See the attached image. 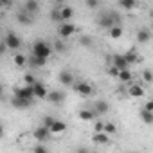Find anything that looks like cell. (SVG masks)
I'll return each mask as SVG.
<instances>
[{
	"instance_id": "obj_29",
	"label": "cell",
	"mask_w": 153,
	"mask_h": 153,
	"mask_svg": "<svg viewBox=\"0 0 153 153\" xmlns=\"http://www.w3.org/2000/svg\"><path fill=\"white\" fill-rule=\"evenodd\" d=\"M16 18H18V22H20V24H24V25H29V24L33 22V20H31V16H29L27 13H20Z\"/></svg>"
},
{
	"instance_id": "obj_28",
	"label": "cell",
	"mask_w": 153,
	"mask_h": 153,
	"mask_svg": "<svg viewBox=\"0 0 153 153\" xmlns=\"http://www.w3.org/2000/svg\"><path fill=\"white\" fill-rule=\"evenodd\" d=\"M24 83H25L27 87H34L38 81H36V78H34L33 74H25V76H24Z\"/></svg>"
},
{
	"instance_id": "obj_31",
	"label": "cell",
	"mask_w": 153,
	"mask_h": 153,
	"mask_svg": "<svg viewBox=\"0 0 153 153\" xmlns=\"http://www.w3.org/2000/svg\"><path fill=\"white\" fill-rule=\"evenodd\" d=\"M115 131H117V126H115L114 123H106V126H105V133H106V135H115Z\"/></svg>"
},
{
	"instance_id": "obj_11",
	"label": "cell",
	"mask_w": 153,
	"mask_h": 153,
	"mask_svg": "<svg viewBox=\"0 0 153 153\" xmlns=\"http://www.w3.org/2000/svg\"><path fill=\"white\" fill-rule=\"evenodd\" d=\"M47 101H49L51 105H61V103L65 101V94H63V92H58V90H52V92H49Z\"/></svg>"
},
{
	"instance_id": "obj_41",
	"label": "cell",
	"mask_w": 153,
	"mask_h": 153,
	"mask_svg": "<svg viewBox=\"0 0 153 153\" xmlns=\"http://www.w3.org/2000/svg\"><path fill=\"white\" fill-rule=\"evenodd\" d=\"M76 153H90V151H88V149H87V148H79V149H78V151H76Z\"/></svg>"
},
{
	"instance_id": "obj_15",
	"label": "cell",
	"mask_w": 153,
	"mask_h": 153,
	"mask_svg": "<svg viewBox=\"0 0 153 153\" xmlns=\"http://www.w3.org/2000/svg\"><path fill=\"white\" fill-rule=\"evenodd\" d=\"M151 40V33L148 29H139L137 31V42L139 43H148Z\"/></svg>"
},
{
	"instance_id": "obj_21",
	"label": "cell",
	"mask_w": 153,
	"mask_h": 153,
	"mask_svg": "<svg viewBox=\"0 0 153 153\" xmlns=\"http://www.w3.org/2000/svg\"><path fill=\"white\" fill-rule=\"evenodd\" d=\"M140 119L144 124H153V112H148V110H140Z\"/></svg>"
},
{
	"instance_id": "obj_23",
	"label": "cell",
	"mask_w": 153,
	"mask_h": 153,
	"mask_svg": "<svg viewBox=\"0 0 153 153\" xmlns=\"http://www.w3.org/2000/svg\"><path fill=\"white\" fill-rule=\"evenodd\" d=\"M131 78H133L131 72L126 68V70H121V74H119V78H117V79H119L121 83H130V81H131Z\"/></svg>"
},
{
	"instance_id": "obj_18",
	"label": "cell",
	"mask_w": 153,
	"mask_h": 153,
	"mask_svg": "<svg viewBox=\"0 0 153 153\" xmlns=\"http://www.w3.org/2000/svg\"><path fill=\"white\" fill-rule=\"evenodd\" d=\"M31 105H33L31 101L20 99V97H13V106H15V108H18V110H25V108H29Z\"/></svg>"
},
{
	"instance_id": "obj_1",
	"label": "cell",
	"mask_w": 153,
	"mask_h": 153,
	"mask_svg": "<svg viewBox=\"0 0 153 153\" xmlns=\"http://www.w3.org/2000/svg\"><path fill=\"white\" fill-rule=\"evenodd\" d=\"M51 54H52V47L45 40H36L33 43V56H36L40 59H49Z\"/></svg>"
},
{
	"instance_id": "obj_30",
	"label": "cell",
	"mask_w": 153,
	"mask_h": 153,
	"mask_svg": "<svg viewBox=\"0 0 153 153\" xmlns=\"http://www.w3.org/2000/svg\"><path fill=\"white\" fill-rule=\"evenodd\" d=\"M51 20H52V22H58V24H63V22H61V13H59V9H52V11H51Z\"/></svg>"
},
{
	"instance_id": "obj_40",
	"label": "cell",
	"mask_w": 153,
	"mask_h": 153,
	"mask_svg": "<svg viewBox=\"0 0 153 153\" xmlns=\"http://www.w3.org/2000/svg\"><path fill=\"white\" fill-rule=\"evenodd\" d=\"M99 4L96 2V0H87V7H90V9H96Z\"/></svg>"
},
{
	"instance_id": "obj_27",
	"label": "cell",
	"mask_w": 153,
	"mask_h": 153,
	"mask_svg": "<svg viewBox=\"0 0 153 153\" xmlns=\"http://www.w3.org/2000/svg\"><path fill=\"white\" fill-rule=\"evenodd\" d=\"M45 63H47V59H40L36 56L29 58V65H33V67H45Z\"/></svg>"
},
{
	"instance_id": "obj_20",
	"label": "cell",
	"mask_w": 153,
	"mask_h": 153,
	"mask_svg": "<svg viewBox=\"0 0 153 153\" xmlns=\"http://www.w3.org/2000/svg\"><path fill=\"white\" fill-rule=\"evenodd\" d=\"M92 140L96 144H110V135H106V133H94Z\"/></svg>"
},
{
	"instance_id": "obj_42",
	"label": "cell",
	"mask_w": 153,
	"mask_h": 153,
	"mask_svg": "<svg viewBox=\"0 0 153 153\" xmlns=\"http://www.w3.org/2000/svg\"><path fill=\"white\" fill-rule=\"evenodd\" d=\"M151 31H153V22H151Z\"/></svg>"
},
{
	"instance_id": "obj_2",
	"label": "cell",
	"mask_w": 153,
	"mask_h": 153,
	"mask_svg": "<svg viewBox=\"0 0 153 153\" xmlns=\"http://www.w3.org/2000/svg\"><path fill=\"white\" fill-rule=\"evenodd\" d=\"M13 97H20V99H25V101L33 103V99H36L34 97V87H27V85L18 87V88H15V96Z\"/></svg>"
},
{
	"instance_id": "obj_25",
	"label": "cell",
	"mask_w": 153,
	"mask_h": 153,
	"mask_svg": "<svg viewBox=\"0 0 153 153\" xmlns=\"http://www.w3.org/2000/svg\"><path fill=\"white\" fill-rule=\"evenodd\" d=\"M119 6L123 7V9H126V11H131L137 4H135V0H121L119 2Z\"/></svg>"
},
{
	"instance_id": "obj_8",
	"label": "cell",
	"mask_w": 153,
	"mask_h": 153,
	"mask_svg": "<svg viewBox=\"0 0 153 153\" xmlns=\"http://www.w3.org/2000/svg\"><path fill=\"white\" fill-rule=\"evenodd\" d=\"M58 79H59V83H61L63 87H70V85L76 83V81H74V76H72L70 70H61V72L58 74Z\"/></svg>"
},
{
	"instance_id": "obj_35",
	"label": "cell",
	"mask_w": 153,
	"mask_h": 153,
	"mask_svg": "<svg viewBox=\"0 0 153 153\" xmlns=\"http://www.w3.org/2000/svg\"><path fill=\"white\" fill-rule=\"evenodd\" d=\"M142 79H144L146 83H151V81H153V72H151V70H144V72H142Z\"/></svg>"
},
{
	"instance_id": "obj_22",
	"label": "cell",
	"mask_w": 153,
	"mask_h": 153,
	"mask_svg": "<svg viewBox=\"0 0 153 153\" xmlns=\"http://www.w3.org/2000/svg\"><path fill=\"white\" fill-rule=\"evenodd\" d=\"M13 61H15V65H16V67H24L25 63H29V58L18 52V54H15V58H13Z\"/></svg>"
},
{
	"instance_id": "obj_16",
	"label": "cell",
	"mask_w": 153,
	"mask_h": 153,
	"mask_svg": "<svg viewBox=\"0 0 153 153\" xmlns=\"http://www.w3.org/2000/svg\"><path fill=\"white\" fill-rule=\"evenodd\" d=\"M96 112L94 110H87V108H83V110H79L78 112V117L81 119V121H92V119H96Z\"/></svg>"
},
{
	"instance_id": "obj_9",
	"label": "cell",
	"mask_w": 153,
	"mask_h": 153,
	"mask_svg": "<svg viewBox=\"0 0 153 153\" xmlns=\"http://www.w3.org/2000/svg\"><path fill=\"white\" fill-rule=\"evenodd\" d=\"M112 65L117 67L119 70H126V68H128V61H126L124 54H115V56H112Z\"/></svg>"
},
{
	"instance_id": "obj_32",
	"label": "cell",
	"mask_w": 153,
	"mask_h": 153,
	"mask_svg": "<svg viewBox=\"0 0 153 153\" xmlns=\"http://www.w3.org/2000/svg\"><path fill=\"white\" fill-rule=\"evenodd\" d=\"M105 126H106V123H103V121H96V124H94V131H96V133H105Z\"/></svg>"
},
{
	"instance_id": "obj_6",
	"label": "cell",
	"mask_w": 153,
	"mask_h": 153,
	"mask_svg": "<svg viewBox=\"0 0 153 153\" xmlns=\"http://www.w3.org/2000/svg\"><path fill=\"white\" fill-rule=\"evenodd\" d=\"M51 135H52V133H51V130H49V128H45V126H38V128H34V130H33V137H34L40 144H43Z\"/></svg>"
},
{
	"instance_id": "obj_10",
	"label": "cell",
	"mask_w": 153,
	"mask_h": 153,
	"mask_svg": "<svg viewBox=\"0 0 153 153\" xmlns=\"http://www.w3.org/2000/svg\"><path fill=\"white\" fill-rule=\"evenodd\" d=\"M34 97H36V99H45V101H47V97H49L47 87H45L43 83H40V81L34 85Z\"/></svg>"
},
{
	"instance_id": "obj_3",
	"label": "cell",
	"mask_w": 153,
	"mask_h": 153,
	"mask_svg": "<svg viewBox=\"0 0 153 153\" xmlns=\"http://www.w3.org/2000/svg\"><path fill=\"white\" fill-rule=\"evenodd\" d=\"M4 45L7 47V49H20L22 47V40H20V36L18 34H15L13 31H9L7 34H6V38H4Z\"/></svg>"
},
{
	"instance_id": "obj_26",
	"label": "cell",
	"mask_w": 153,
	"mask_h": 153,
	"mask_svg": "<svg viewBox=\"0 0 153 153\" xmlns=\"http://www.w3.org/2000/svg\"><path fill=\"white\" fill-rule=\"evenodd\" d=\"M124 58H126V61H128V65H131V63H135L137 59H139V56H137V52L131 49V51H128L126 54H124Z\"/></svg>"
},
{
	"instance_id": "obj_5",
	"label": "cell",
	"mask_w": 153,
	"mask_h": 153,
	"mask_svg": "<svg viewBox=\"0 0 153 153\" xmlns=\"http://www.w3.org/2000/svg\"><path fill=\"white\" fill-rule=\"evenodd\" d=\"M76 31H78V29H76V25L72 22H65V24H59L58 25V34L61 38H70Z\"/></svg>"
},
{
	"instance_id": "obj_39",
	"label": "cell",
	"mask_w": 153,
	"mask_h": 153,
	"mask_svg": "<svg viewBox=\"0 0 153 153\" xmlns=\"http://www.w3.org/2000/svg\"><path fill=\"white\" fill-rule=\"evenodd\" d=\"M144 110H148V112H153V99L146 101V105H144Z\"/></svg>"
},
{
	"instance_id": "obj_38",
	"label": "cell",
	"mask_w": 153,
	"mask_h": 153,
	"mask_svg": "<svg viewBox=\"0 0 153 153\" xmlns=\"http://www.w3.org/2000/svg\"><path fill=\"white\" fill-rule=\"evenodd\" d=\"M81 45H87V47H88V45H92V38L83 36V38H81Z\"/></svg>"
},
{
	"instance_id": "obj_24",
	"label": "cell",
	"mask_w": 153,
	"mask_h": 153,
	"mask_svg": "<svg viewBox=\"0 0 153 153\" xmlns=\"http://www.w3.org/2000/svg\"><path fill=\"white\" fill-rule=\"evenodd\" d=\"M108 34H110V38L119 40V38L123 36V27H121V25H115V27H112V29L108 31Z\"/></svg>"
},
{
	"instance_id": "obj_13",
	"label": "cell",
	"mask_w": 153,
	"mask_h": 153,
	"mask_svg": "<svg viewBox=\"0 0 153 153\" xmlns=\"http://www.w3.org/2000/svg\"><path fill=\"white\" fill-rule=\"evenodd\" d=\"M59 13H61V22L63 24L68 22V20H72V16H74V9L70 6H61L59 7Z\"/></svg>"
},
{
	"instance_id": "obj_33",
	"label": "cell",
	"mask_w": 153,
	"mask_h": 153,
	"mask_svg": "<svg viewBox=\"0 0 153 153\" xmlns=\"http://www.w3.org/2000/svg\"><path fill=\"white\" fill-rule=\"evenodd\" d=\"M54 121H56L54 117H51V115H45V117H43V123H42V126H45V128H49V130H51V126L54 124Z\"/></svg>"
},
{
	"instance_id": "obj_34",
	"label": "cell",
	"mask_w": 153,
	"mask_h": 153,
	"mask_svg": "<svg viewBox=\"0 0 153 153\" xmlns=\"http://www.w3.org/2000/svg\"><path fill=\"white\" fill-rule=\"evenodd\" d=\"M106 72H108V76H112V78H119V74H121V70H119L117 67H114V65H112V67H108V70H106Z\"/></svg>"
},
{
	"instance_id": "obj_14",
	"label": "cell",
	"mask_w": 153,
	"mask_h": 153,
	"mask_svg": "<svg viewBox=\"0 0 153 153\" xmlns=\"http://www.w3.org/2000/svg\"><path fill=\"white\" fill-rule=\"evenodd\" d=\"M65 130H67V124L63 123V121H54V124L51 126V133L52 135H61V133H65Z\"/></svg>"
},
{
	"instance_id": "obj_4",
	"label": "cell",
	"mask_w": 153,
	"mask_h": 153,
	"mask_svg": "<svg viewBox=\"0 0 153 153\" xmlns=\"http://www.w3.org/2000/svg\"><path fill=\"white\" fill-rule=\"evenodd\" d=\"M115 22H117V18L114 16V13H105V15H101L99 16V20H97V24L103 27V29H112V27H115Z\"/></svg>"
},
{
	"instance_id": "obj_12",
	"label": "cell",
	"mask_w": 153,
	"mask_h": 153,
	"mask_svg": "<svg viewBox=\"0 0 153 153\" xmlns=\"http://www.w3.org/2000/svg\"><path fill=\"white\" fill-rule=\"evenodd\" d=\"M128 96L130 97H144V87L142 85H130L128 87Z\"/></svg>"
},
{
	"instance_id": "obj_19",
	"label": "cell",
	"mask_w": 153,
	"mask_h": 153,
	"mask_svg": "<svg viewBox=\"0 0 153 153\" xmlns=\"http://www.w3.org/2000/svg\"><path fill=\"white\" fill-rule=\"evenodd\" d=\"M108 110H110V105H108L106 101H97V103H96V110H94V112H96L97 115H105Z\"/></svg>"
},
{
	"instance_id": "obj_36",
	"label": "cell",
	"mask_w": 153,
	"mask_h": 153,
	"mask_svg": "<svg viewBox=\"0 0 153 153\" xmlns=\"http://www.w3.org/2000/svg\"><path fill=\"white\" fill-rule=\"evenodd\" d=\"M34 153H49V149L43 144H38V146H34Z\"/></svg>"
},
{
	"instance_id": "obj_7",
	"label": "cell",
	"mask_w": 153,
	"mask_h": 153,
	"mask_svg": "<svg viewBox=\"0 0 153 153\" xmlns=\"http://www.w3.org/2000/svg\"><path fill=\"white\" fill-rule=\"evenodd\" d=\"M72 87H74V90H76V92H78L79 96H83V97H88V96H92V87H90L88 83H85V81L74 83Z\"/></svg>"
},
{
	"instance_id": "obj_37",
	"label": "cell",
	"mask_w": 153,
	"mask_h": 153,
	"mask_svg": "<svg viewBox=\"0 0 153 153\" xmlns=\"http://www.w3.org/2000/svg\"><path fill=\"white\" fill-rule=\"evenodd\" d=\"M54 49H56L58 52H63V51H65V43H63V42H56V45H54Z\"/></svg>"
},
{
	"instance_id": "obj_17",
	"label": "cell",
	"mask_w": 153,
	"mask_h": 153,
	"mask_svg": "<svg viewBox=\"0 0 153 153\" xmlns=\"http://www.w3.org/2000/svg\"><path fill=\"white\" fill-rule=\"evenodd\" d=\"M24 9H25V13H27V15H34V13H38L40 6H38L36 0H27L25 6H24Z\"/></svg>"
}]
</instances>
